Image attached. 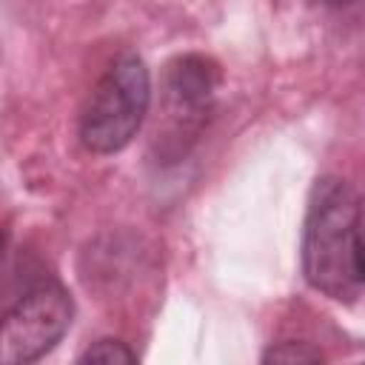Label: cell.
<instances>
[{"label": "cell", "instance_id": "6da1fadb", "mask_svg": "<svg viewBox=\"0 0 365 365\" xmlns=\"http://www.w3.org/2000/svg\"><path fill=\"white\" fill-rule=\"evenodd\" d=\"M362 202L356 188L325 174L314 182L302 228V274L308 285L336 302H356L365 285Z\"/></svg>", "mask_w": 365, "mask_h": 365}, {"label": "cell", "instance_id": "7a4b0ae2", "mask_svg": "<svg viewBox=\"0 0 365 365\" xmlns=\"http://www.w3.org/2000/svg\"><path fill=\"white\" fill-rule=\"evenodd\" d=\"M151 106V77L145 63L125 51L97 80L80 111V143L91 154H114L125 148Z\"/></svg>", "mask_w": 365, "mask_h": 365}, {"label": "cell", "instance_id": "3957f363", "mask_svg": "<svg viewBox=\"0 0 365 365\" xmlns=\"http://www.w3.org/2000/svg\"><path fill=\"white\" fill-rule=\"evenodd\" d=\"M220 66L205 54H180L165 66L154 148L160 163H180L200 140L217 100Z\"/></svg>", "mask_w": 365, "mask_h": 365}, {"label": "cell", "instance_id": "277c9868", "mask_svg": "<svg viewBox=\"0 0 365 365\" xmlns=\"http://www.w3.org/2000/svg\"><path fill=\"white\" fill-rule=\"evenodd\" d=\"M74 317L71 297L57 282H43L26 291L0 317V362H34L48 354Z\"/></svg>", "mask_w": 365, "mask_h": 365}, {"label": "cell", "instance_id": "5b68a950", "mask_svg": "<svg viewBox=\"0 0 365 365\" xmlns=\"http://www.w3.org/2000/svg\"><path fill=\"white\" fill-rule=\"evenodd\" d=\"M80 362H103V365H114V362H137V351H131L123 339H97L94 345H88L80 356Z\"/></svg>", "mask_w": 365, "mask_h": 365}, {"label": "cell", "instance_id": "8992f818", "mask_svg": "<svg viewBox=\"0 0 365 365\" xmlns=\"http://www.w3.org/2000/svg\"><path fill=\"white\" fill-rule=\"evenodd\" d=\"M322 359L325 354L319 348H314L311 342H299V339L277 342L262 354V362H322Z\"/></svg>", "mask_w": 365, "mask_h": 365}, {"label": "cell", "instance_id": "52a82bcc", "mask_svg": "<svg viewBox=\"0 0 365 365\" xmlns=\"http://www.w3.org/2000/svg\"><path fill=\"white\" fill-rule=\"evenodd\" d=\"M319 6H328V9H342V6H354L356 0H314Z\"/></svg>", "mask_w": 365, "mask_h": 365}]
</instances>
